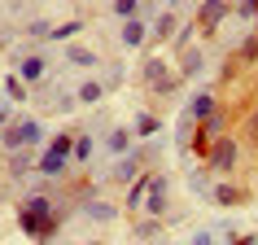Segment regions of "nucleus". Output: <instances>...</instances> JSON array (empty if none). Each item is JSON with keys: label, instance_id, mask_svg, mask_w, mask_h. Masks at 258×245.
Segmentation results:
<instances>
[{"label": "nucleus", "instance_id": "obj_1", "mask_svg": "<svg viewBox=\"0 0 258 245\" xmlns=\"http://www.w3.org/2000/svg\"><path fill=\"white\" fill-rule=\"evenodd\" d=\"M18 223L27 228V236H35V241H48V232H53V197H44V193H35V197H27L22 202V210H18Z\"/></svg>", "mask_w": 258, "mask_h": 245}, {"label": "nucleus", "instance_id": "obj_2", "mask_svg": "<svg viewBox=\"0 0 258 245\" xmlns=\"http://www.w3.org/2000/svg\"><path fill=\"white\" fill-rule=\"evenodd\" d=\"M40 140H44V127H40L35 118H18V122H9V127L0 132V145H5V149H14V153L40 149Z\"/></svg>", "mask_w": 258, "mask_h": 245}, {"label": "nucleus", "instance_id": "obj_3", "mask_svg": "<svg viewBox=\"0 0 258 245\" xmlns=\"http://www.w3.org/2000/svg\"><path fill=\"white\" fill-rule=\"evenodd\" d=\"M236 158H241V145L232 136H219L215 145H210V153H206V166H210L215 175H228L232 166H236Z\"/></svg>", "mask_w": 258, "mask_h": 245}, {"label": "nucleus", "instance_id": "obj_4", "mask_svg": "<svg viewBox=\"0 0 258 245\" xmlns=\"http://www.w3.org/2000/svg\"><path fill=\"white\" fill-rule=\"evenodd\" d=\"M228 18V0H202V9H197V27L206 35H215V27Z\"/></svg>", "mask_w": 258, "mask_h": 245}, {"label": "nucleus", "instance_id": "obj_5", "mask_svg": "<svg viewBox=\"0 0 258 245\" xmlns=\"http://www.w3.org/2000/svg\"><path fill=\"white\" fill-rule=\"evenodd\" d=\"M145 215L162 219L166 215V175H149V197H145Z\"/></svg>", "mask_w": 258, "mask_h": 245}, {"label": "nucleus", "instance_id": "obj_6", "mask_svg": "<svg viewBox=\"0 0 258 245\" xmlns=\"http://www.w3.org/2000/svg\"><path fill=\"white\" fill-rule=\"evenodd\" d=\"M145 79H149V88L153 92H171L179 83V75H166V66L162 62H145Z\"/></svg>", "mask_w": 258, "mask_h": 245}, {"label": "nucleus", "instance_id": "obj_7", "mask_svg": "<svg viewBox=\"0 0 258 245\" xmlns=\"http://www.w3.org/2000/svg\"><path fill=\"white\" fill-rule=\"evenodd\" d=\"M70 166V158H61V153H48L44 149L40 158H35V175H44V179H61V171Z\"/></svg>", "mask_w": 258, "mask_h": 245}, {"label": "nucleus", "instance_id": "obj_8", "mask_svg": "<svg viewBox=\"0 0 258 245\" xmlns=\"http://www.w3.org/2000/svg\"><path fill=\"white\" fill-rule=\"evenodd\" d=\"M215 105H219L215 92H197V96H192V105H188V118H192V122H210V118L219 114Z\"/></svg>", "mask_w": 258, "mask_h": 245}, {"label": "nucleus", "instance_id": "obj_9", "mask_svg": "<svg viewBox=\"0 0 258 245\" xmlns=\"http://www.w3.org/2000/svg\"><path fill=\"white\" fill-rule=\"evenodd\" d=\"M145 40H153V31H149V22H145V18L122 22V44H127V48H140Z\"/></svg>", "mask_w": 258, "mask_h": 245}, {"label": "nucleus", "instance_id": "obj_10", "mask_svg": "<svg viewBox=\"0 0 258 245\" xmlns=\"http://www.w3.org/2000/svg\"><path fill=\"white\" fill-rule=\"evenodd\" d=\"M109 179H114V184H136L140 179V153H127V158L109 171Z\"/></svg>", "mask_w": 258, "mask_h": 245}, {"label": "nucleus", "instance_id": "obj_11", "mask_svg": "<svg viewBox=\"0 0 258 245\" xmlns=\"http://www.w3.org/2000/svg\"><path fill=\"white\" fill-rule=\"evenodd\" d=\"M44 70H48V62H44L40 53H31V57H22V62H18V79H22V83H40Z\"/></svg>", "mask_w": 258, "mask_h": 245}, {"label": "nucleus", "instance_id": "obj_12", "mask_svg": "<svg viewBox=\"0 0 258 245\" xmlns=\"http://www.w3.org/2000/svg\"><path fill=\"white\" fill-rule=\"evenodd\" d=\"M101 96H105V83H101V79H83L79 92H75V101H79V105H96Z\"/></svg>", "mask_w": 258, "mask_h": 245}, {"label": "nucleus", "instance_id": "obj_13", "mask_svg": "<svg viewBox=\"0 0 258 245\" xmlns=\"http://www.w3.org/2000/svg\"><path fill=\"white\" fill-rule=\"evenodd\" d=\"M132 140H136V132H132V127H114V132H109V153H132Z\"/></svg>", "mask_w": 258, "mask_h": 245}, {"label": "nucleus", "instance_id": "obj_14", "mask_svg": "<svg viewBox=\"0 0 258 245\" xmlns=\"http://www.w3.org/2000/svg\"><path fill=\"white\" fill-rule=\"evenodd\" d=\"M66 62H70V66L92 70L96 66V53H92V48H83V44H70V48H66Z\"/></svg>", "mask_w": 258, "mask_h": 245}, {"label": "nucleus", "instance_id": "obj_15", "mask_svg": "<svg viewBox=\"0 0 258 245\" xmlns=\"http://www.w3.org/2000/svg\"><path fill=\"white\" fill-rule=\"evenodd\" d=\"M188 75H202V53L197 48H184L179 53V79H188Z\"/></svg>", "mask_w": 258, "mask_h": 245}, {"label": "nucleus", "instance_id": "obj_16", "mask_svg": "<svg viewBox=\"0 0 258 245\" xmlns=\"http://www.w3.org/2000/svg\"><path fill=\"white\" fill-rule=\"evenodd\" d=\"M158 127H162V118H158V114H140V118L132 122V132H136L140 140H149V136H158Z\"/></svg>", "mask_w": 258, "mask_h": 245}, {"label": "nucleus", "instance_id": "obj_17", "mask_svg": "<svg viewBox=\"0 0 258 245\" xmlns=\"http://www.w3.org/2000/svg\"><path fill=\"white\" fill-rule=\"evenodd\" d=\"M140 9H145V0H114V18H122V22H132V18H145Z\"/></svg>", "mask_w": 258, "mask_h": 245}, {"label": "nucleus", "instance_id": "obj_18", "mask_svg": "<svg viewBox=\"0 0 258 245\" xmlns=\"http://www.w3.org/2000/svg\"><path fill=\"white\" fill-rule=\"evenodd\" d=\"M92 149H96V140H92V136H75V153H70V162L83 166L88 158H92Z\"/></svg>", "mask_w": 258, "mask_h": 245}, {"label": "nucleus", "instance_id": "obj_19", "mask_svg": "<svg viewBox=\"0 0 258 245\" xmlns=\"http://www.w3.org/2000/svg\"><path fill=\"white\" fill-rule=\"evenodd\" d=\"M215 202H219V206H241V202H245V193H241V189H232V184H215Z\"/></svg>", "mask_w": 258, "mask_h": 245}, {"label": "nucleus", "instance_id": "obj_20", "mask_svg": "<svg viewBox=\"0 0 258 245\" xmlns=\"http://www.w3.org/2000/svg\"><path fill=\"white\" fill-rule=\"evenodd\" d=\"M175 27H179L175 14H162L158 22H153V40H171V35H175Z\"/></svg>", "mask_w": 258, "mask_h": 245}, {"label": "nucleus", "instance_id": "obj_21", "mask_svg": "<svg viewBox=\"0 0 258 245\" xmlns=\"http://www.w3.org/2000/svg\"><path fill=\"white\" fill-rule=\"evenodd\" d=\"M48 153H61V158H70V153H75V136H70V132L53 136V140H48Z\"/></svg>", "mask_w": 258, "mask_h": 245}, {"label": "nucleus", "instance_id": "obj_22", "mask_svg": "<svg viewBox=\"0 0 258 245\" xmlns=\"http://www.w3.org/2000/svg\"><path fill=\"white\" fill-rule=\"evenodd\" d=\"M145 197H149V175H140L136 184H132V193H127V206H140Z\"/></svg>", "mask_w": 258, "mask_h": 245}, {"label": "nucleus", "instance_id": "obj_23", "mask_svg": "<svg viewBox=\"0 0 258 245\" xmlns=\"http://www.w3.org/2000/svg\"><path fill=\"white\" fill-rule=\"evenodd\" d=\"M79 31H83V22L75 18V22H61V27H53V35H48V40H75Z\"/></svg>", "mask_w": 258, "mask_h": 245}, {"label": "nucleus", "instance_id": "obj_24", "mask_svg": "<svg viewBox=\"0 0 258 245\" xmlns=\"http://www.w3.org/2000/svg\"><path fill=\"white\" fill-rule=\"evenodd\" d=\"M5 92H9V101H27V83L18 79V75H9L5 79Z\"/></svg>", "mask_w": 258, "mask_h": 245}, {"label": "nucleus", "instance_id": "obj_25", "mask_svg": "<svg viewBox=\"0 0 258 245\" xmlns=\"http://www.w3.org/2000/svg\"><path fill=\"white\" fill-rule=\"evenodd\" d=\"M88 219L105 223V219H114V206H105V202H88Z\"/></svg>", "mask_w": 258, "mask_h": 245}, {"label": "nucleus", "instance_id": "obj_26", "mask_svg": "<svg viewBox=\"0 0 258 245\" xmlns=\"http://www.w3.org/2000/svg\"><path fill=\"white\" fill-rule=\"evenodd\" d=\"M241 62H258V35H245L241 40Z\"/></svg>", "mask_w": 258, "mask_h": 245}, {"label": "nucleus", "instance_id": "obj_27", "mask_svg": "<svg viewBox=\"0 0 258 245\" xmlns=\"http://www.w3.org/2000/svg\"><path fill=\"white\" fill-rule=\"evenodd\" d=\"M245 132H249V140H258V109H249V118H245Z\"/></svg>", "mask_w": 258, "mask_h": 245}, {"label": "nucleus", "instance_id": "obj_28", "mask_svg": "<svg viewBox=\"0 0 258 245\" xmlns=\"http://www.w3.org/2000/svg\"><path fill=\"white\" fill-rule=\"evenodd\" d=\"M5 127H9V105L0 101V132H5Z\"/></svg>", "mask_w": 258, "mask_h": 245}, {"label": "nucleus", "instance_id": "obj_29", "mask_svg": "<svg viewBox=\"0 0 258 245\" xmlns=\"http://www.w3.org/2000/svg\"><path fill=\"white\" fill-rule=\"evenodd\" d=\"M210 241H215V236H210V232H202V236H197L192 245H210Z\"/></svg>", "mask_w": 258, "mask_h": 245}, {"label": "nucleus", "instance_id": "obj_30", "mask_svg": "<svg viewBox=\"0 0 258 245\" xmlns=\"http://www.w3.org/2000/svg\"><path fill=\"white\" fill-rule=\"evenodd\" d=\"M236 245H258V241H254V236H241V241H236Z\"/></svg>", "mask_w": 258, "mask_h": 245}, {"label": "nucleus", "instance_id": "obj_31", "mask_svg": "<svg viewBox=\"0 0 258 245\" xmlns=\"http://www.w3.org/2000/svg\"><path fill=\"white\" fill-rule=\"evenodd\" d=\"M254 35H258V18H254Z\"/></svg>", "mask_w": 258, "mask_h": 245}]
</instances>
